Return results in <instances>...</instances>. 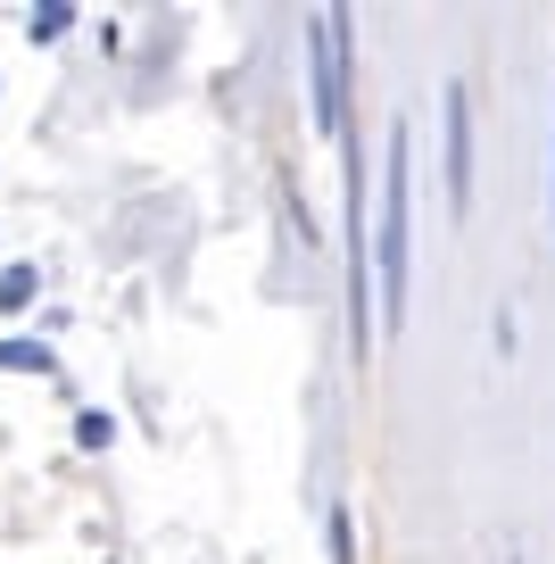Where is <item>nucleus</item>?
<instances>
[{"mask_svg":"<svg viewBox=\"0 0 555 564\" xmlns=\"http://www.w3.org/2000/svg\"><path fill=\"white\" fill-rule=\"evenodd\" d=\"M34 300V265H9V274H0V307H25Z\"/></svg>","mask_w":555,"mask_h":564,"instance_id":"obj_4","label":"nucleus"},{"mask_svg":"<svg viewBox=\"0 0 555 564\" xmlns=\"http://www.w3.org/2000/svg\"><path fill=\"white\" fill-rule=\"evenodd\" d=\"M465 199H472V100L456 84L448 91V208L465 216Z\"/></svg>","mask_w":555,"mask_h":564,"instance_id":"obj_3","label":"nucleus"},{"mask_svg":"<svg viewBox=\"0 0 555 564\" xmlns=\"http://www.w3.org/2000/svg\"><path fill=\"white\" fill-rule=\"evenodd\" d=\"M307 51H315V124L324 133H340V91H348V18L331 9V18L307 25Z\"/></svg>","mask_w":555,"mask_h":564,"instance_id":"obj_2","label":"nucleus"},{"mask_svg":"<svg viewBox=\"0 0 555 564\" xmlns=\"http://www.w3.org/2000/svg\"><path fill=\"white\" fill-rule=\"evenodd\" d=\"M406 232H415V133L390 124V175H382V249H373V274H382V324L406 316Z\"/></svg>","mask_w":555,"mask_h":564,"instance_id":"obj_1","label":"nucleus"},{"mask_svg":"<svg viewBox=\"0 0 555 564\" xmlns=\"http://www.w3.org/2000/svg\"><path fill=\"white\" fill-rule=\"evenodd\" d=\"M67 25H75V9H67V0H51V9H42V18H34V42H58V34H67Z\"/></svg>","mask_w":555,"mask_h":564,"instance_id":"obj_5","label":"nucleus"}]
</instances>
